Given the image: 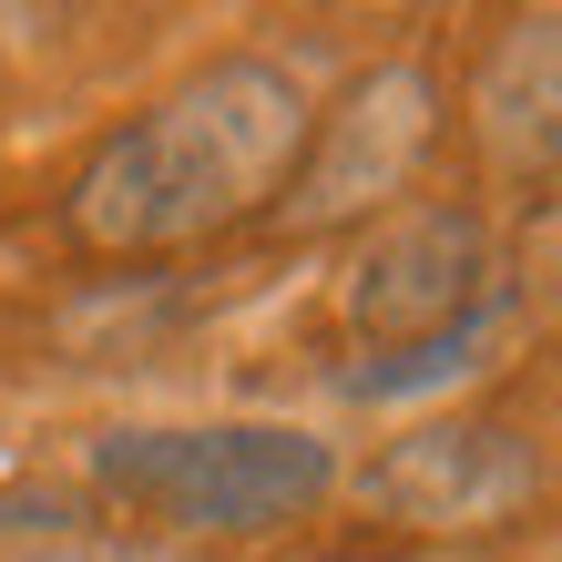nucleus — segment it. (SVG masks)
<instances>
[{
    "instance_id": "obj_2",
    "label": "nucleus",
    "mask_w": 562,
    "mask_h": 562,
    "mask_svg": "<svg viewBox=\"0 0 562 562\" xmlns=\"http://www.w3.org/2000/svg\"><path fill=\"white\" fill-rule=\"evenodd\" d=\"M82 471L92 491L175 521V532H277L338 491V450L296 419H154L103 429Z\"/></svg>"
},
{
    "instance_id": "obj_6",
    "label": "nucleus",
    "mask_w": 562,
    "mask_h": 562,
    "mask_svg": "<svg viewBox=\"0 0 562 562\" xmlns=\"http://www.w3.org/2000/svg\"><path fill=\"white\" fill-rule=\"evenodd\" d=\"M471 134L502 175H562V11H512L481 42Z\"/></svg>"
},
{
    "instance_id": "obj_4",
    "label": "nucleus",
    "mask_w": 562,
    "mask_h": 562,
    "mask_svg": "<svg viewBox=\"0 0 562 562\" xmlns=\"http://www.w3.org/2000/svg\"><path fill=\"white\" fill-rule=\"evenodd\" d=\"M429 144H440V82H429V61H369L327 113H307V154H296L277 205L296 225L400 215Z\"/></svg>"
},
{
    "instance_id": "obj_7",
    "label": "nucleus",
    "mask_w": 562,
    "mask_h": 562,
    "mask_svg": "<svg viewBox=\"0 0 562 562\" xmlns=\"http://www.w3.org/2000/svg\"><path fill=\"white\" fill-rule=\"evenodd\" d=\"M0 562H194L164 532H113V521H31V532H0Z\"/></svg>"
},
{
    "instance_id": "obj_1",
    "label": "nucleus",
    "mask_w": 562,
    "mask_h": 562,
    "mask_svg": "<svg viewBox=\"0 0 562 562\" xmlns=\"http://www.w3.org/2000/svg\"><path fill=\"white\" fill-rule=\"evenodd\" d=\"M307 154V92L267 52H215L134 123H113L72 175V236L103 256H175L267 215Z\"/></svg>"
},
{
    "instance_id": "obj_5",
    "label": "nucleus",
    "mask_w": 562,
    "mask_h": 562,
    "mask_svg": "<svg viewBox=\"0 0 562 562\" xmlns=\"http://www.w3.org/2000/svg\"><path fill=\"white\" fill-rule=\"evenodd\" d=\"M369 502L409 532H502L542 502V450L512 419H419L409 440H389L369 460Z\"/></svg>"
},
{
    "instance_id": "obj_9",
    "label": "nucleus",
    "mask_w": 562,
    "mask_h": 562,
    "mask_svg": "<svg viewBox=\"0 0 562 562\" xmlns=\"http://www.w3.org/2000/svg\"><path fill=\"white\" fill-rule=\"evenodd\" d=\"M327 562H429V552H327Z\"/></svg>"
},
{
    "instance_id": "obj_3",
    "label": "nucleus",
    "mask_w": 562,
    "mask_h": 562,
    "mask_svg": "<svg viewBox=\"0 0 562 562\" xmlns=\"http://www.w3.org/2000/svg\"><path fill=\"white\" fill-rule=\"evenodd\" d=\"M502 286H512L502 246H491V225L471 205H400V215H379L369 246L348 256L338 307H348L358 338L389 358V348H429V338H450V327L491 317Z\"/></svg>"
},
{
    "instance_id": "obj_8",
    "label": "nucleus",
    "mask_w": 562,
    "mask_h": 562,
    "mask_svg": "<svg viewBox=\"0 0 562 562\" xmlns=\"http://www.w3.org/2000/svg\"><path fill=\"white\" fill-rule=\"evenodd\" d=\"M521 286H532L542 307L562 317V205H552V215L532 225V236H521Z\"/></svg>"
}]
</instances>
